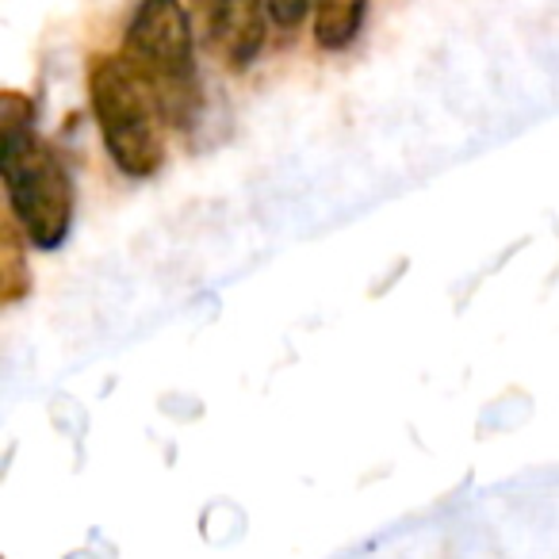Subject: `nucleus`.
Instances as JSON below:
<instances>
[{"label":"nucleus","mask_w":559,"mask_h":559,"mask_svg":"<svg viewBox=\"0 0 559 559\" xmlns=\"http://www.w3.org/2000/svg\"><path fill=\"white\" fill-rule=\"evenodd\" d=\"M0 177L9 215L32 249L66 246L73 230V180L58 150L35 134V104L20 93L0 96Z\"/></svg>","instance_id":"obj_1"},{"label":"nucleus","mask_w":559,"mask_h":559,"mask_svg":"<svg viewBox=\"0 0 559 559\" xmlns=\"http://www.w3.org/2000/svg\"><path fill=\"white\" fill-rule=\"evenodd\" d=\"M88 108L111 165L131 180H150L165 165V119L154 85L123 55L88 62Z\"/></svg>","instance_id":"obj_2"},{"label":"nucleus","mask_w":559,"mask_h":559,"mask_svg":"<svg viewBox=\"0 0 559 559\" xmlns=\"http://www.w3.org/2000/svg\"><path fill=\"white\" fill-rule=\"evenodd\" d=\"M123 58L154 85L173 127H192L200 116L195 32L185 0H139L123 35Z\"/></svg>","instance_id":"obj_3"},{"label":"nucleus","mask_w":559,"mask_h":559,"mask_svg":"<svg viewBox=\"0 0 559 559\" xmlns=\"http://www.w3.org/2000/svg\"><path fill=\"white\" fill-rule=\"evenodd\" d=\"M207 27V43L230 73H246L269 39V0H192Z\"/></svg>","instance_id":"obj_4"},{"label":"nucleus","mask_w":559,"mask_h":559,"mask_svg":"<svg viewBox=\"0 0 559 559\" xmlns=\"http://www.w3.org/2000/svg\"><path fill=\"white\" fill-rule=\"evenodd\" d=\"M368 0H311V35L314 47L326 55H342L365 32Z\"/></svg>","instance_id":"obj_5"},{"label":"nucleus","mask_w":559,"mask_h":559,"mask_svg":"<svg viewBox=\"0 0 559 559\" xmlns=\"http://www.w3.org/2000/svg\"><path fill=\"white\" fill-rule=\"evenodd\" d=\"M24 249H32V246H27L16 218L9 215V223H4V257H0V292H4V304H16V299H24L27 292H32Z\"/></svg>","instance_id":"obj_6"},{"label":"nucleus","mask_w":559,"mask_h":559,"mask_svg":"<svg viewBox=\"0 0 559 559\" xmlns=\"http://www.w3.org/2000/svg\"><path fill=\"white\" fill-rule=\"evenodd\" d=\"M307 9H311V0H269L272 27H280V32H296V27L307 20Z\"/></svg>","instance_id":"obj_7"}]
</instances>
